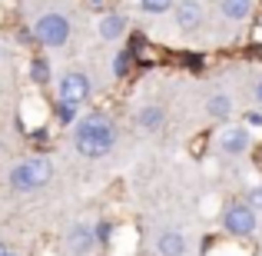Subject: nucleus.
Masks as SVG:
<instances>
[{
    "label": "nucleus",
    "instance_id": "obj_1",
    "mask_svg": "<svg viewBox=\"0 0 262 256\" xmlns=\"http://www.w3.org/2000/svg\"><path fill=\"white\" fill-rule=\"evenodd\" d=\"M73 147H77L80 156H90V160H100V156L110 153L113 147V123L103 113H90L77 123V133H73Z\"/></svg>",
    "mask_w": 262,
    "mask_h": 256
},
{
    "label": "nucleus",
    "instance_id": "obj_2",
    "mask_svg": "<svg viewBox=\"0 0 262 256\" xmlns=\"http://www.w3.org/2000/svg\"><path fill=\"white\" fill-rule=\"evenodd\" d=\"M50 180V163L47 160H24L10 170V186L20 193H30Z\"/></svg>",
    "mask_w": 262,
    "mask_h": 256
},
{
    "label": "nucleus",
    "instance_id": "obj_3",
    "mask_svg": "<svg viewBox=\"0 0 262 256\" xmlns=\"http://www.w3.org/2000/svg\"><path fill=\"white\" fill-rule=\"evenodd\" d=\"M37 40L43 47H63L70 40V24L63 13H43L37 20Z\"/></svg>",
    "mask_w": 262,
    "mask_h": 256
},
{
    "label": "nucleus",
    "instance_id": "obj_4",
    "mask_svg": "<svg viewBox=\"0 0 262 256\" xmlns=\"http://www.w3.org/2000/svg\"><path fill=\"white\" fill-rule=\"evenodd\" d=\"M223 226L232 233V237H252V233H256V210H252L249 203H232V206H226Z\"/></svg>",
    "mask_w": 262,
    "mask_h": 256
},
{
    "label": "nucleus",
    "instance_id": "obj_5",
    "mask_svg": "<svg viewBox=\"0 0 262 256\" xmlns=\"http://www.w3.org/2000/svg\"><path fill=\"white\" fill-rule=\"evenodd\" d=\"M90 96V77L80 70L67 73L63 80H60V100L63 103H73V107H80V100H86Z\"/></svg>",
    "mask_w": 262,
    "mask_h": 256
},
{
    "label": "nucleus",
    "instance_id": "obj_6",
    "mask_svg": "<svg viewBox=\"0 0 262 256\" xmlns=\"http://www.w3.org/2000/svg\"><path fill=\"white\" fill-rule=\"evenodd\" d=\"M219 147L229 156L246 153V150H249V133H246V127H226L223 133H219Z\"/></svg>",
    "mask_w": 262,
    "mask_h": 256
},
{
    "label": "nucleus",
    "instance_id": "obj_7",
    "mask_svg": "<svg viewBox=\"0 0 262 256\" xmlns=\"http://www.w3.org/2000/svg\"><path fill=\"white\" fill-rule=\"evenodd\" d=\"M176 24L183 27V30H196V27L203 24V4H196V0L176 4Z\"/></svg>",
    "mask_w": 262,
    "mask_h": 256
},
{
    "label": "nucleus",
    "instance_id": "obj_8",
    "mask_svg": "<svg viewBox=\"0 0 262 256\" xmlns=\"http://www.w3.org/2000/svg\"><path fill=\"white\" fill-rule=\"evenodd\" d=\"M156 253L160 256H183L186 253V237L176 230H166L156 237Z\"/></svg>",
    "mask_w": 262,
    "mask_h": 256
},
{
    "label": "nucleus",
    "instance_id": "obj_9",
    "mask_svg": "<svg viewBox=\"0 0 262 256\" xmlns=\"http://www.w3.org/2000/svg\"><path fill=\"white\" fill-rule=\"evenodd\" d=\"M93 243H96V237H93V230H90V226H73L70 237H67L70 253H90V250H93Z\"/></svg>",
    "mask_w": 262,
    "mask_h": 256
},
{
    "label": "nucleus",
    "instance_id": "obj_10",
    "mask_svg": "<svg viewBox=\"0 0 262 256\" xmlns=\"http://www.w3.org/2000/svg\"><path fill=\"white\" fill-rule=\"evenodd\" d=\"M123 30H126V20H123L120 13H106V17L100 20V37L103 40H116Z\"/></svg>",
    "mask_w": 262,
    "mask_h": 256
},
{
    "label": "nucleus",
    "instance_id": "obj_11",
    "mask_svg": "<svg viewBox=\"0 0 262 256\" xmlns=\"http://www.w3.org/2000/svg\"><path fill=\"white\" fill-rule=\"evenodd\" d=\"M223 13L229 20H246L252 13V0H223Z\"/></svg>",
    "mask_w": 262,
    "mask_h": 256
},
{
    "label": "nucleus",
    "instance_id": "obj_12",
    "mask_svg": "<svg viewBox=\"0 0 262 256\" xmlns=\"http://www.w3.org/2000/svg\"><path fill=\"white\" fill-rule=\"evenodd\" d=\"M206 110H209V116H216V120H226V116H229V110H232V100L226 93H216L209 103H206Z\"/></svg>",
    "mask_w": 262,
    "mask_h": 256
},
{
    "label": "nucleus",
    "instance_id": "obj_13",
    "mask_svg": "<svg viewBox=\"0 0 262 256\" xmlns=\"http://www.w3.org/2000/svg\"><path fill=\"white\" fill-rule=\"evenodd\" d=\"M140 127L143 130H160L163 127V110L160 107H143L140 110Z\"/></svg>",
    "mask_w": 262,
    "mask_h": 256
},
{
    "label": "nucleus",
    "instance_id": "obj_14",
    "mask_svg": "<svg viewBox=\"0 0 262 256\" xmlns=\"http://www.w3.org/2000/svg\"><path fill=\"white\" fill-rule=\"evenodd\" d=\"M140 4H143L146 13H166L169 7H173V0H140Z\"/></svg>",
    "mask_w": 262,
    "mask_h": 256
},
{
    "label": "nucleus",
    "instance_id": "obj_15",
    "mask_svg": "<svg viewBox=\"0 0 262 256\" xmlns=\"http://www.w3.org/2000/svg\"><path fill=\"white\" fill-rule=\"evenodd\" d=\"M57 113H60V123H73V116H77V107L73 103H57Z\"/></svg>",
    "mask_w": 262,
    "mask_h": 256
},
{
    "label": "nucleus",
    "instance_id": "obj_16",
    "mask_svg": "<svg viewBox=\"0 0 262 256\" xmlns=\"http://www.w3.org/2000/svg\"><path fill=\"white\" fill-rule=\"evenodd\" d=\"M246 200H249V206H252V210H262V186H252Z\"/></svg>",
    "mask_w": 262,
    "mask_h": 256
},
{
    "label": "nucleus",
    "instance_id": "obj_17",
    "mask_svg": "<svg viewBox=\"0 0 262 256\" xmlns=\"http://www.w3.org/2000/svg\"><path fill=\"white\" fill-rule=\"evenodd\" d=\"M33 80H40V84L47 80V64H43V60H37V64H33Z\"/></svg>",
    "mask_w": 262,
    "mask_h": 256
},
{
    "label": "nucleus",
    "instance_id": "obj_18",
    "mask_svg": "<svg viewBox=\"0 0 262 256\" xmlns=\"http://www.w3.org/2000/svg\"><path fill=\"white\" fill-rule=\"evenodd\" d=\"M243 120L249 123V127H262V113H256V110H249V113H246Z\"/></svg>",
    "mask_w": 262,
    "mask_h": 256
},
{
    "label": "nucleus",
    "instance_id": "obj_19",
    "mask_svg": "<svg viewBox=\"0 0 262 256\" xmlns=\"http://www.w3.org/2000/svg\"><path fill=\"white\" fill-rule=\"evenodd\" d=\"M126 64H129V53H120L116 57V73H126Z\"/></svg>",
    "mask_w": 262,
    "mask_h": 256
},
{
    "label": "nucleus",
    "instance_id": "obj_20",
    "mask_svg": "<svg viewBox=\"0 0 262 256\" xmlns=\"http://www.w3.org/2000/svg\"><path fill=\"white\" fill-rule=\"evenodd\" d=\"M106 237H110V226L100 223V233H96V240H106Z\"/></svg>",
    "mask_w": 262,
    "mask_h": 256
},
{
    "label": "nucleus",
    "instance_id": "obj_21",
    "mask_svg": "<svg viewBox=\"0 0 262 256\" xmlns=\"http://www.w3.org/2000/svg\"><path fill=\"white\" fill-rule=\"evenodd\" d=\"M256 100H259V107H262V80H259V87H256Z\"/></svg>",
    "mask_w": 262,
    "mask_h": 256
},
{
    "label": "nucleus",
    "instance_id": "obj_22",
    "mask_svg": "<svg viewBox=\"0 0 262 256\" xmlns=\"http://www.w3.org/2000/svg\"><path fill=\"white\" fill-rule=\"evenodd\" d=\"M0 256H7V246L4 243H0Z\"/></svg>",
    "mask_w": 262,
    "mask_h": 256
},
{
    "label": "nucleus",
    "instance_id": "obj_23",
    "mask_svg": "<svg viewBox=\"0 0 262 256\" xmlns=\"http://www.w3.org/2000/svg\"><path fill=\"white\" fill-rule=\"evenodd\" d=\"M7 256H13V253H7Z\"/></svg>",
    "mask_w": 262,
    "mask_h": 256
}]
</instances>
